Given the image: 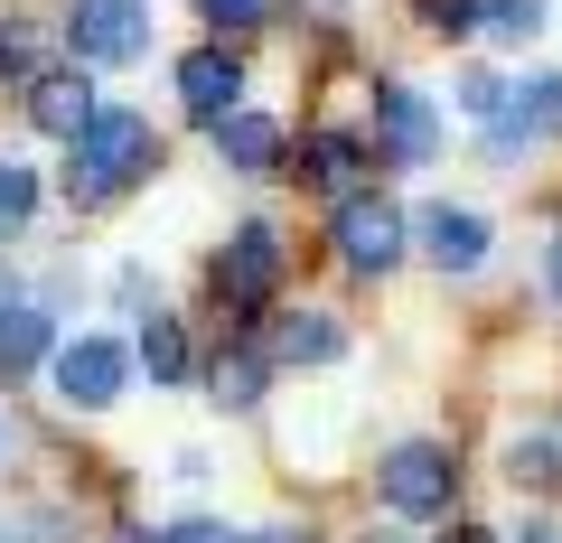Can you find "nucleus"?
<instances>
[{"instance_id": "1", "label": "nucleus", "mask_w": 562, "mask_h": 543, "mask_svg": "<svg viewBox=\"0 0 562 543\" xmlns=\"http://www.w3.org/2000/svg\"><path fill=\"white\" fill-rule=\"evenodd\" d=\"M160 169V142H150V113H122V103H103L94 122H85L76 160H66V197L76 206H122L140 179Z\"/></svg>"}, {"instance_id": "2", "label": "nucleus", "mask_w": 562, "mask_h": 543, "mask_svg": "<svg viewBox=\"0 0 562 543\" xmlns=\"http://www.w3.org/2000/svg\"><path fill=\"white\" fill-rule=\"evenodd\" d=\"M375 497L394 506L403 524L450 516V497H460V460H450V441H394L384 468H375Z\"/></svg>"}, {"instance_id": "3", "label": "nucleus", "mask_w": 562, "mask_h": 543, "mask_svg": "<svg viewBox=\"0 0 562 543\" xmlns=\"http://www.w3.org/2000/svg\"><path fill=\"white\" fill-rule=\"evenodd\" d=\"M66 47H76V66H132V57H150V10L140 0H76Z\"/></svg>"}, {"instance_id": "4", "label": "nucleus", "mask_w": 562, "mask_h": 543, "mask_svg": "<svg viewBox=\"0 0 562 543\" xmlns=\"http://www.w3.org/2000/svg\"><path fill=\"white\" fill-rule=\"evenodd\" d=\"M57 394H66V412H113L122 403V375H132V347L122 338H76V347H57Z\"/></svg>"}, {"instance_id": "5", "label": "nucleus", "mask_w": 562, "mask_h": 543, "mask_svg": "<svg viewBox=\"0 0 562 543\" xmlns=\"http://www.w3.org/2000/svg\"><path fill=\"white\" fill-rule=\"evenodd\" d=\"M338 262L357 272V282L394 272V262H403V206L375 197V188H366V197H347V206H338Z\"/></svg>"}, {"instance_id": "6", "label": "nucleus", "mask_w": 562, "mask_h": 543, "mask_svg": "<svg viewBox=\"0 0 562 543\" xmlns=\"http://www.w3.org/2000/svg\"><path fill=\"white\" fill-rule=\"evenodd\" d=\"M20 103H29V122H38L47 142H66V150H76V142H85V122L103 113V103H94V84H85V66H76V57H66V66H38V76L20 84Z\"/></svg>"}, {"instance_id": "7", "label": "nucleus", "mask_w": 562, "mask_h": 543, "mask_svg": "<svg viewBox=\"0 0 562 543\" xmlns=\"http://www.w3.org/2000/svg\"><path fill=\"white\" fill-rule=\"evenodd\" d=\"M281 291V235L272 225H235V244H225V262H216V301L225 309H262Z\"/></svg>"}, {"instance_id": "8", "label": "nucleus", "mask_w": 562, "mask_h": 543, "mask_svg": "<svg viewBox=\"0 0 562 543\" xmlns=\"http://www.w3.org/2000/svg\"><path fill=\"white\" fill-rule=\"evenodd\" d=\"M179 103L216 132L225 113L244 103V66H235V47H198V57H179Z\"/></svg>"}, {"instance_id": "9", "label": "nucleus", "mask_w": 562, "mask_h": 543, "mask_svg": "<svg viewBox=\"0 0 562 543\" xmlns=\"http://www.w3.org/2000/svg\"><path fill=\"white\" fill-rule=\"evenodd\" d=\"M506 478L525 497H562V412H535V422L506 441Z\"/></svg>"}, {"instance_id": "10", "label": "nucleus", "mask_w": 562, "mask_h": 543, "mask_svg": "<svg viewBox=\"0 0 562 543\" xmlns=\"http://www.w3.org/2000/svg\"><path fill=\"white\" fill-rule=\"evenodd\" d=\"M262 357L272 365H338L347 338H338V319H319V309H281V319L262 328Z\"/></svg>"}, {"instance_id": "11", "label": "nucleus", "mask_w": 562, "mask_h": 543, "mask_svg": "<svg viewBox=\"0 0 562 543\" xmlns=\"http://www.w3.org/2000/svg\"><path fill=\"white\" fill-rule=\"evenodd\" d=\"M38 365H57V319H47L38 301H20V309H0V384H20V375H38Z\"/></svg>"}, {"instance_id": "12", "label": "nucleus", "mask_w": 562, "mask_h": 543, "mask_svg": "<svg viewBox=\"0 0 562 543\" xmlns=\"http://www.w3.org/2000/svg\"><path fill=\"white\" fill-rule=\"evenodd\" d=\"M375 113H384V150H394L403 169H422L431 150H441V132H431V103H422L413 84H384V94H375Z\"/></svg>"}, {"instance_id": "13", "label": "nucleus", "mask_w": 562, "mask_h": 543, "mask_svg": "<svg viewBox=\"0 0 562 543\" xmlns=\"http://www.w3.org/2000/svg\"><path fill=\"white\" fill-rule=\"evenodd\" d=\"M422 253L441 262V272H479V262H487V216H469V206H431V216H422Z\"/></svg>"}, {"instance_id": "14", "label": "nucleus", "mask_w": 562, "mask_h": 543, "mask_svg": "<svg viewBox=\"0 0 562 543\" xmlns=\"http://www.w3.org/2000/svg\"><path fill=\"white\" fill-rule=\"evenodd\" d=\"M216 150L244 169V179H262V169L281 160V122H272V113H254V103H235V113L216 122Z\"/></svg>"}, {"instance_id": "15", "label": "nucleus", "mask_w": 562, "mask_h": 543, "mask_svg": "<svg viewBox=\"0 0 562 543\" xmlns=\"http://www.w3.org/2000/svg\"><path fill=\"white\" fill-rule=\"evenodd\" d=\"M301 169H310V179H319L338 206H347V197H366V150L347 142V132H319V142L301 150Z\"/></svg>"}, {"instance_id": "16", "label": "nucleus", "mask_w": 562, "mask_h": 543, "mask_svg": "<svg viewBox=\"0 0 562 543\" xmlns=\"http://www.w3.org/2000/svg\"><path fill=\"white\" fill-rule=\"evenodd\" d=\"M206 384H216L225 412H254L262 384H272V357H262V347H235V357H216V375H206Z\"/></svg>"}, {"instance_id": "17", "label": "nucleus", "mask_w": 562, "mask_h": 543, "mask_svg": "<svg viewBox=\"0 0 562 543\" xmlns=\"http://www.w3.org/2000/svg\"><path fill=\"white\" fill-rule=\"evenodd\" d=\"M140 365H150V384H188V375H198L188 328H179V319H150V328H140Z\"/></svg>"}, {"instance_id": "18", "label": "nucleus", "mask_w": 562, "mask_h": 543, "mask_svg": "<svg viewBox=\"0 0 562 543\" xmlns=\"http://www.w3.org/2000/svg\"><path fill=\"white\" fill-rule=\"evenodd\" d=\"M29 216H38V169L0 160V244H10V235H29Z\"/></svg>"}, {"instance_id": "19", "label": "nucleus", "mask_w": 562, "mask_h": 543, "mask_svg": "<svg viewBox=\"0 0 562 543\" xmlns=\"http://www.w3.org/2000/svg\"><path fill=\"white\" fill-rule=\"evenodd\" d=\"M516 122L553 142V132H562V76H535V84H516Z\"/></svg>"}, {"instance_id": "20", "label": "nucleus", "mask_w": 562, "mask_h": 543, "mask_svg": "<svg viewBox=\"0 0 562 543\" xmlns=\"http://www.w3.org/2000/svg\"><path fill=\"white\" fill-rule=\"evenodd\" d=\"M38 57H29V20H0V84H29Z\"/></svg>"}, {"instance_id": "21", "label": "nucleus", "mask_w": 562, "mask_h": 543, "mask_svg": "<svg viewBox=\"0 0 562 543\" xmlns=\"http://www.w3.org/2000/svg\"><path fill=\"white\" fill-rule=\"evenodd\" d=\"M460 103H469V113H516L506 76H487V66H469V76H460Z\"/></svg>"}, {"instance_id": "22", "label": "nucleus", "mask_w": 562, "mask_h": 543, "mask_svg": "<svg viewBox=\"0 0 562 543\" xmlns=\"http://www.w3.org/2000/svg\"><path fill=\"white\" fill-rule=\"evenodd\" d=\"M487 29H506V38H535V29H543V0H487Z\"/></svg>"}, {"instance_id": "23", "label": "nucleus", "mask_w": 562, "mask_h": 543, "mask_svg": "<svg viewBox=\"0 0 562 543\" xmlns=\"http://www.w3.org/2000/svg\"><path fill=\"white\" fill-rule=\"evenodd\" d=\"M160 543H244V534H235V524H216V516H179Z\"/></svg>"}, {"instance_id": "24", "label": "nucleus", "mask_w": 562, "mask_h": 543, "mask_svg": "<svg viewBox=\"0 0 562 543\" xmlns=\"http://www.w3.org/2000/svg\"><path fill=\"white\" fill-rule=\"evenodd\" d=\"M198 10H206V29H254L272 0H198Z\"/></svg>"}, {"instance_id": "25", "label": "nucleus", "mask_w": 562, "mask_h": 543, "mask_svg": "<svg viewBox=\"0 0 562 543\" xmlns=\"http://www.w3.org/2000/svg\"><path fill=\"white\" fill-rule=\"evenodd\" d=\"M122 309H150V282H140V262H122V282H113Z\"/></svg>"}, {"instance_id": "26", "label": "nucleus", "mask_w": 562, "mask_h": 543, "mask_svg": "<svg viewBox=\"0 0 562 543\" xmlns=\"http://www.w3.org/2000/svg\"><path fill=\"white\" fill-rule=\"evenodd\" d=\"M244 543H310V534H291V524H272V534H244Z\"/></svg>"}, {"instance_id": "27", "label": "nucleus", "mask_w": 562, "mask_h": 543, "mask_svg": "<svg viewBox=\"0 0 562 543\" xmlns=\"http://www.w3.org/2000/svg\"><path fill=\"white\" fill-rule=\"evenodd\" d=\"M543 282H553V301H562V244H553V262H543Z\"/></svg>"}, {"instance_id": "28", "label": "nucleus", "mask_w": 562, "mask_h": 543, "mask_svg": "<svg viewBox=\"0 0 562 543\" xmlns=\"http://www.w3.org/2000/svg\"><path fill=\"white\" fill-rule=\"evenodd\" d=\"M441 543H487V534H479V524H450V534H441Z\"/></svg>"}, {"instance_id": "29", "label": "nucleus", "mask_w": 562, "mask_h": 543, "mask_svg": "<svg viewBox=\"0 0 562 543\" xmlns=\"http://www.w3.org/2000/svg\"><path fill=\"white\" fill-rule=\"evenodd\" d=\"M0 309H20V282H10V272H0Z\"/></svg>"}, {"instance_id": "30", "label": "nucleus", "mask_w": 562, "mask_h": 543, "mask_svg": "<svg viewBox=\"0 0 562 543\" xmlns=\"http://www.w3.org/2000/svg\"><path fill=\"white\" fill-rule=\"evenodd\" d=\"M366 543H394V534H366Z\"/></svg>"}, {"instance_id": "31", "label": "nucleus", "mask_w": 562, "mask_h": 543, "mask_svg": "<svg viewBox=\"0 0 562 543\" xmlns=\"http://www.w3.org/2000/svg\"><path fill=\"white\" fill-rule=\"evenodd\" d=\"M0 450H10V431H0Z\"/></svg>"}, {"instance_id": "32", "label": "nucleus", "mask_w": 562, "mask_h": 543, "mask_svg": "<svg viewBox=\"0 0 562 543\" xmlns=\"http://www.w3.org/2000/svg\"><path fill=\"white\" fill-rule=\"evenodd\" d=\"M0 543H20V534H0Z\"/></svg>"}]
</instances>
